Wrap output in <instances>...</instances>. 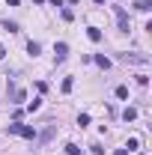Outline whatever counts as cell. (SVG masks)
Instances as JSON below:
<instances>
[{
  "instance_id": "2",
  "label": "cell",
  "mask_w": 152,
  "mask_h": 155,
  "mask_svg": "<svg viewBox=\"0 0 152 155\" xmlns=\"http://www.w3.org/2000/svg\"><path fill=\"white\" fill-rule=\"evenodd\" d=\"M119 57L125 60V63H134V66H146V63H149V54H140V51H131V54L125 51V54H119Z\"/></svg>"
},
{
  "instance_id": "5",
  "label": "cell",
  "mask_w": 152,
  "mask_h": 155,
  "mask_svg": "<svg viewBox=\"0 0 152 155\" xmlns=\"http://www.w3.org/2000/svg\"><path fill=\"white\" fill-rule=\"evenodd\" d=\"M54 131H57V128H54V125H48V128H45V131L39 134V140H42V143H48V140L54 137Z\"/></svg>"
},
{
  "instance_id": "22",
  "label": "cell",
  "mask_w": 152,
  "mask_h": 155,
  "mask_svg": "<svg viewBox=\"0 0 152 155\" xmlns=\"http://www.w3.org/2000/svg\"><path fill=\"white\" fill-rule=\"evenodd\" d=\"M33 3H45V0H33Z\"/></svg>"
},
{
  "instance_id": "20",
  "label": "cell",
  "mask_w": 152,
  "mask_h": 155,
  "mask_svg": "<svg viewBox=\"0 0 152 155\" xmlns=\"http://www.w3.org/2000/svg\"><path fill=\"white\" fill-rule=\"evenodd\" d=\"M51 3H54V6H63V0H51Z\"/></svg>"
},
{
  "instance_id": "14",
  "label": "cell",
  "mask_w": 152,
  "mask_h": 155,
  "mask_svg": "<svg viewBox=\"0 0 152 155\" xmlns=\"http://www.w3.org/2000/svg\"><path fill=\"white\" fill-rule=\"evenodd\" d=\"M72 87H75V81H72V78H66V81H63V93H72Z\"/></svg>"
},
{
  "instance_id": "4",
  "label": "cell",
  "mask_w": 152,
  "mask_h": 155,
  "mask_svg": "<svg viewBox=\"0 0 152 155\" xmlns=\"http://www.w3.org/2000/svg\"><path fill=\"white\" fill-rule=\"evenodd\" d=\"M116 18H119V30H122V33H128V15H125L122 9H116Z\"/></svg>"
},
{
  "instance_id": "19",
  "label": "cell",
  "mask_w": 152,
  "mask_h": 155,
  "mask_svg": "<svg viewBox=\"0 0 152 155\" xmlns=\"http://www.w3.org/2000/svg\"><path fill=\"white\" fill-rule=\"evenodd\" d=\"M114 155H128V149H116V152Z\"/></svg>"
},
{
  "instance_id": "17",
  "label": "cell",
  "mask_w": 152,
  "mask_h": 155,
  "mask_svg": "<svg viewBox=\"0 0 152 155\" xmlns=\"http://www.w3.org/2000/svg\"><path fill=\"white\" fill-rule=\"evenodd\" d=\"M78 125H90V114H81V116H78Z\"/></svg>"
},
{
  "instance_id": "7",
  "label": "cell",
  "mask_w": 152,
  "mask_h": 155,
  "mask_svg": "<svg viewBox=\"0 0 152 155\" xmlns=\"http://www.w3.org/2000/svg\"><path fill=\"white\" fill-rule=\"evenodd\" d=\"M122 119H125V122H134V119H137V110H134V107H125V110H122Z\"/></svg>"
},
{
  "instance_id": "16",
  "label": "cell",
  "mask_w": 152,
  "mask_h": 155,
  "mask_svg": "<svg viewBox=\"0 0 152 155\" xmlns=\"http://www.w3.org/2000/svg\"><path fill=\"white\" fill-rule=\"evenodd\" d=\"M78 152H81V149H78L75 143H66V155H78Z\"/></svg>"
},
{
  "instance_id": "6",
  "label": "cell",
  "mask_w": 152,
  "mask_h": 155,
  "mask_svg": "<svg viewBox=\"0 0 152 155\" xmlns=\"http://www.w3.org/2000/svg\"><path fill=\"white\" fill-rule=\"evenodd\" d=\"M87 36L93 39V42H101V30L98 27H87Z\"/></svg>"
},
{
  "instance_id": "21",
  "label": "cell",
  "mask_w": 152,
  "mask_h": 155,
  "mask_svg": "<svg viewBox=\"0 0 152 155\" xmlns=\"http://www.w3.org/2000/svg\"><path fill=\"white\" fill-rule=\"evenodd\" d=\"M93 3H104V0H93Z\"/></svg>"
},
{
  "instance_id": "13",
  "label": "cell",
  "mask_w": 152,
  "mask_h": 155,
  "mask_svg": "<svg viewBox=\"0 0 152 155\" xmlns=\"http://www.w3.org/2000/svg\"><path fill=\"white\" fill-rule=\"evenodd\" d=\"M3 30H9V33H18V24H12V21H3Z\"/></svg>"
},
{
  "instance_id": "11",
  "label": "cell",
  "mask_w": 152,
  "mask_h": 155,
  "mask_svg": "<svg viewBox=\"0 0 152 155\" xmlns=\"http://www.w3.org/2000/svg\"><path fill=\"white\" fill-rule=\"evenodd\" d=\"M39 107H42V98H33V101H27V110H30V114H33V110H39Z\"/></svg>"
},
{
  "instance_id": "9",
  "label": "cell",
  "mask_w": 152,
  "mask_h": 155,
  "mask_svg": "<svg viewBox=\"0 0 152 155\" xmlns=\"http://www.w3.org/2000/svg\"><path fill=\"white\" fill-rule=\"evenodd\" d=\"M125 149H128V152H137V149H140V140H137V137H128V146H125Z\"/></svg>"
},
{
  "instance_id": "3",
  "label": "cell",
  "mask_w": 152,
  "mask_h": 155,
  "mask_svg": "<svg viewBox=\"0 0 152 155\" xmlns=\"http://www.w3.org/2000/svg\"><path fill=\"white\" fill-rule=\"evenodd\" d=\"M54 54H57V63H63V60L69 57V45H66V42H57V48H54Z\"/></svg>"
},
{
  "instance_id": "15",
  "label": "cell",
  "mask_w": 152,
  "mask_h": 155,
  "mask_svg": "<svg viewBox=\"0 0 152 155\" xmlns=\"http://www.w3.org/2000/svg\"><path fill=\"white\" fill-rule=\"evenodd\" d=\"M27 54H33V57H36V54H39V42H30V45H27Z\"/></svg>"
},
{
  "instance_id": "18",
  "label": "cell",
  "mask_w": 152,
  "mask_h": 155,
  "mask_svg": "<svg viewBox=\"0 0 152 155\" xmlns=\"http://www.w3.org/2000/svg\"><path fill=\"white\" fill-rule=\"evenodd\" d=\"M6 57V48H3V42H0V60Z\"/></svg>"
},
{
  "instance_id": "8",
  "label": "cell",
  "mask_w": 152,
  "mask_h": 155,
  "mask_svg": "<svg viewBox=\"0 0 152 155\" xmlns=\"http://www.w3.org/2000/svg\"><path fill=\"white\" fill-rule=\"evenodd\" d=\"M134 9H137V12H149L152 3H149V0H137V3H134Z\"/></svg>"
},
{
  "instance_id": "23",
  "label": "cell",
  "mask_w": 152,
  "mask_h": 155,
  "mask_svg": "<svg viewBox=\"0 0 152 155\" xmlns=\"http://www.w3.org/2000/svg\"><path fill=\"white\" fill-rule=\"evenodd\" d=\"M140 155H146V152H140Z\"/></svg>"
},
{
  "instance_id": "12",
  "label": "cell",
  "mask_w": 152,
  "mask_h": 155,
  "mask_svg": "<svg viewBox=\"0 0 152 155\" xmlns=\"http://www.w3.org/2000/svg\"><path fill=\"white\" fill-rule=\"evenodd\" d=\"M114 93H116V98H128V87H116Z\"/></svg>"
},
{
  "instance_id": "10",
  "label": "cell",
  "mask_w": 152,
  "mask_h": 155,
  "mask_svg": "<svg viewBox=\"0 0 152 155\" xmlns=\"http://www.w3.org/2000/svg\"><path fill=\"white\" fill-rule=\"evenodd\" d=\"M95 63H98V66H101V69H111V60L104 57V54H98V57H95Z\"/></svg>"
},
{
  "instance_id": "1",
  "label": "cell",
  "mask_w": 152,
  "mask_h": 155,
  "mask_svg": "<svg viewBox=\"0 0 152 155\" xmlns=\"http://www.w3.org/2000/svg\"><path fill=\"white\" fill-rule=\"evenodd\" d=\"M9 134H21V137H27V140H36V128L15 122V125H9Z\"/></svg>"
}]
</instances>
